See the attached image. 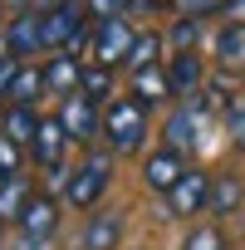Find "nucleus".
<instances>
[{"label": "nucleus", "mask_w": 245, "mask_h": 250, "mask_svg": "<svg viewBox=\"0 0 245 250\" xmlns=\"http://www.w3.org/2000/svg\"><path fill=\"white\" fill-rule=\"evenodd\" d=\"M162 49H167V40H162L157 30H143V35L133 40V54H128V69H147V64H162Z\"/></svg>", "instance_id": "412c9836"}, {"label": "nucleus", "mask_w": 245, "mask_h": 250, "mask_svg": "<svg viewBox=\"0 0 245 250\" xmlns=\"http://www.w3.org/2000/svg\"><path fill=\"white\" fill-rule=\"evenodd\" d=\"M230 5H235V0H177V10L182 15H196V20L201 15H225Z\"/></svg>", "instance_id": "393cba45"}, {"label": "nucleus", "mask_w": 245, "mask_h": 250, "mask_svg": "<svg viewBox=\"0 0 245 250\" xmlns=\"http://www.w3.org/2000/svg\"><path fill=\"white\" fill-rule=\"evenodd\" d=\"M64 152H69L64 123H59V118H40V133H35V143H30L35 167H44V172H64Z\"/></svg>", "instance_id": "6e6552de"}, {"label": "nucleus", "mask_w": 245, "mask_h": 250, "mask_svg": "<svg viewBox=\"0 0 245 250\" xmlns=\"http://www.w3.org/2000/svg\"><path fill=\"white\" fill-rule=\"evenodd\" d=\"M225 15H230V20H235V25H245V0H235V5H230V10H225Z\"/></svg>", "instance_id": "c85d7f7f"}, {"label": "nucleus", "mask_w": 245, "mask_h": 250, "mask_svg": "<svg viewBox=\"0 0 245 250\" xmlns=\"http://www.w3.org/2000/svg\"><path fill=\"white\" fill-rule=\"evenodd\" d=\"M186 167H191V162H186V152H177V147H167V143H162V147H152V152L143 157V187H147V191H157V196H167V191L186 177Z\"/></svg>", "instance_id": "20e7f679"}, {"label": "nucleus", "mask_w": 245, "mask_h": 250, "mask_svg": "<svg viewBox=\"0 0 245 250\" xmlns=\"http://www.w3.org/2000/svg\"><path fill=\"white\" fill-rule=\"evenodd\" d=\"M128 93H133L138 103H147V108H157V103L177 98V93H172V79H167V64H147V69H133V79H128Z\"/></svg>", "instance_id": "f8f14e48"}, {"label": "nucleus", "mask_w": 245, "mask_h": 250, "mask_svg": "<svg viewBox=\"0 0 245 250\" xmlns=\"http://www.w3.org/2000/svg\"><path fill=\"white\" fill-rule=\"evenodd\" d=\"M240 201H245V187H240V177H230V172H221V177H211V216H230V211H240Z\"/></svg>", "instance_id": "f3484780"}, {"label": "nucleus", "mask_w": 245, "mask_h": 250, "mask_svg": "<svg viewBox=\"0 0 245 250\" xmlns=\"http://www.w3.org/2000/svg\"><path fill=\"white\" fill-rule=\"evenodd\" d=\"M167 79H172V93H177V98L201 93V83H206L201 54H196V49H172V59H167Z\"/></svg>", "instance_id": "9b49d317"}, {"label": "nucleus", "mask_w": 245, "mask_h": 250, "mask_svg": "<svg viewBox=\"0 0 245 250\" xmlns=\"http://www.w3.org/2000/svg\"><path fill=\"white\" fill-rule=\"evenodd\" d=\"M182 250H225V235H221L216 221H201V226H191L182 235Z\"/></svg>", "instance_id": "4be33fe9"}, {"label": "nucleus", "mask_w": 245, "mask_h": 250, "mask_svg": "<svg viewBox=\"0 0 245 250\" xmlns=\"http://www.w3.org/2000/svg\"><path fill=\"white\" fill-rule=\"evenodd\" d=\"M15 226H20V235H49V240H54V230H59V201L44 196V191H35Z\"/></svg>", "instance_id": "ddd939ff"}, {"label": "nucleus", "mask_w": 245, "mask_h": 250, "mask_svg": "<svg viewBox=\"0 0 245 250\" xmlns=\"http://www.w3.org/2000/svg\"><path fill=\"white\" fill-rule=\"evenodd\" d=\"M0 133L15 138L20 147H30L35 133H40V113H35V103H5V108H0Z\"/></svg>", "instance_id": "4468645a"}, {"label": "nucleus", "mask_w": 245, "mask_h": 250, "mask_svg": "<svg viewBox=\"0 0 245 250\" xmlns=\"http://www.w3.org/2000/svg\"><path fill=\"white\" fill-rule=\"evenodd\" d=\"M54 5H64V0H35V10L44 15V10H54Z\"/></svg>", "instance_id": "c756f323"}, {"label": "nucleus", "mask_w": 245, "mask_h": 250, "mask_svg": "<svg viewBox=\"0 0 245 250\" xmlns=\"http://www.w3.org/2000/svg\"><path fill=\"white\" fill-rule=\"evenodd\" d=\"M122 240V216L118 211H93L83 226V250H118Z\"/></svg>", "instance_id": "2eb2a0df"}, {"label": "nucleus", "mask_w": 245, "mask_h": 250, "mask_svg": "<svg viewBox=\"0 0 245 250\" xmlns=\"http://www.w3.org/2000/svg\"><path fill=\"white\" fill-rule=\"evenodd\" d=\"M54 118L64 123L69 143H93V138H98V128H103V108H98L93 98H83V93L59 98V113H54Z\"/></svg>", "instance_id": "423d86ee"}, {"label": "nucleus", "mask_w": 245, "mask_h": 250, "mask_svg": "<svg viewBox=\"0 0 245 250\" xmlns=\"http://www.w3.org/2000/svg\"><path fill=\"white\" fill-rule=\"evenodd\" d=\"M5 54H15L20 64H30V54H44V25L40 10H20L5 20Z\"/></svg>", "instance_id": "0eeeda50"}, {"label": "nucleus", "mask_w": 245, "mask_h": 250, "mask_svg": "<svg viewBox=\"0 0 245 250\" xmlns=\"http://www.w3.org/2000/svg\"><path fill=\"white\" fill-rule=\"evenodd\" d=\"M211 206V172H201V167H186V177L167 191V216H182V221H191V216H201Z\"/></svg>", "instance_id": "39448f33"}, {"label": "nucleus", "mask_w": 245, "mask_h": 250, "mask_svg": "<svg viewBox=\"0 0 245 250\" xmlns=\"http://www.w3.org/2000/svg\"><path fill=\"white\" fill-rule=\"evenodd\" d=\"M20 172H25V147H20L15 138L0 133V182H5V177H20Z\"/></svg>", "instance_id": "5701e85b"}, {"label": "nucleus", "mask_w": 245, "mask_h": 250, "mask_svg": "<svg viewBox=\"0 0 245 250\" xmlns=\"http://www.w3.org/2000/svg\"><path fill=\"white\" fill-rule=\"evenodd\" d=\"M147 133H152L147 103H138L133 93H118L113 103H103V128H98V138L108 143L113 157H133V152H143Z\"/></svg>", "instance_id": "f257e3e1"}, {"label": "nucleus", "mask_w": 245, "mask_h": 250, "mask_svg": "<svg viewBox=\"0 0 245 250\" xmlns=\"http://www.w3.org/2000/svg\"><path fill=\"white\" fill-rule=\"evenodd\" d=\"M83 5H88L98 20H108V15H128L133 5H143V0H83Z\"/></svg>", "instance_id": "bb28decb"}, {"label": "nucleus", "mask_w": 245, "mask_h": 250, "mask_svg": "<svg viewBox=\"0 0 245 250\" xmlns=\"http://www.w3.org/2000/svg\"><path fill=\"white\" fill-rule=\"evenodd\" d=\"M40 93H44V69H40V64H20V74H15L5 103H35Z\"/></svg>", "instance_id": "aec40b11"}, {"label": "nucleus", "mask_w": 245, "mask_h": 250, "mask_svg": "<svg viewBox=\"0 0 245 250\" xmlns=\"http://www.w3.org/2000/svg\"><path fill=\"white\" fill-rule=\"evenodd\" d=\"M20 250H54L49 235H20Z\"/></svg>", "instance_id": "cd10ccee"}, {"label": "nucleus", "mask_w": 245, "mask_h": 250, "mask_svg": "<svg viewBox=\"0 0 245 250\" xmlns=\"http://www.w3.org/2000/svg\"><path fill=\"white\" fill-rule=\"evenodd\" d=\"M0 250H5V221H0Z\"/></svg>", "instance_id": "7c9ffc66"}, {"label": "nucleus", "mask_w": 245, "mask_h": 250, "mask_svg": "<svg viewBox=\"0 0 245 250\" xmlns=\"http://www.w3.org/2000/svg\"><path fill=\"white\" fill-rule=\"evenodd\" d=\"M196 35H201L196 15H177V25H172V44H177V49H191V44H196Z\"/></svg>", "instance_id": "a878e982"}, {"label": "nucleus", "mask_w": 245, "mask_h": 250, "mask_svg": "<svg viewBox=\"0 0 245 250\" xmlns=\"http://www.w3.org/2000/svg\"><path fill=\"white\" fill-rule=\"evenodd\" d=\"M108 182H113V152H88V157L74 162L69 177H64V206H74V211H93V206L103 201Z\"/></svg>", "instance_id": "f03ea898"}, {"label": "nucleus", "mask_w": 245, "mask_h": 250, "mask_svg": "<svg viewBox=\"0 0 245 250\" xmlns=\"http://www.w3.org/2000/svg\"><path fill=\"white\" fill-rule=\"evenodd\" d=\"M162 143L177 147V152H191V147L201 143V108H191V103L172 108L167 123H162Z\"/></svg>", "instance_id": "9d476101"}, {"label": "nucleus", "mask_w": 245, "mask_h": 250, "mask_svg": "<svg viewBox=\"0 0 245 250\" xmlns=\"http://www.w3.org/2000/svg\"><path fill=\"white\" fill-rule=\"evenodd\" d=\"M30 196H35V187L25 182V172L5 177V182H0V221H20V211L30 206Z\"/></svg>", "instance_id": "a211bd4d"}, {"label": "nucleus", "mask_w": 245, "mask_h": 250, "mask_svg": "<svg viewBox=\"0 0 245 250\" xmlns=\"http://www.w3.org/2000/svg\"><path fill=\"white\" fill-rule=\"evenodd\" d=\"M211 54H216L221 69H245V25L225 20L216 30V40H211Z\"/></svg>", "instance_id": "dca6fc26"}, {"label": "nucleus", "mask_w": 245, "mask_h": 250, "mask_svg": "<svg viewBox=\"0 0 245 250\" xmlns=\"http://www.w3.org/2000/svg\"><path fill=\"white\" fill-rule=\"evenodd\" d=\"M44 93H59V98H69V93H79V79H83V59L79 54H69V49H54L44 64Z\"/></svg>", "instance_id": "1a4fd4ad"}, {"label": "nucleus", "mask_w": 245, "mask_h": 250, "mask_svg": "<svg viewBox=\"0 0 245 250\" xmlns=\"http://www.w3.org/2000/svg\"><path fill=\"white\" fill-rule=\"evenodd\" d=\"M79 93H83V98H93L98 108H103V103H113V69L88 59V64H83V79H79Z\"/></svg>", "instance_id": "6ab92c4d"}, {"label": "nucleus", "mask_w": 245, "mask_h": 250, "mask_svg": "<svg viewBox=\"0 0 245 250\" xmlns=\"http://www.w3.org/2000/svg\"><path fill=\"white\" fill-rule=\"evenodd\" d=\"M225 138H230V147H235V152H245V98L225 113Z\"/></svg>", "instance_id": "b1692460"}, {"label": "nucleus", "mask_w": 245, "mask_h": 250, "mask_svg": "<svg viewBox=\"0 0 245 250\" xmlns=\"http://www.w3.org/2000/svg\"><path fill=\"white\" fill-rule=\"evenodd\" d=\"M133 40H138V30L128 25V15H108V20H93L88 54H93V64H108V69H118V64H128V54H133Z\"/></svg>", "instance_id": "7ed1b4c3"}]
</instances>
